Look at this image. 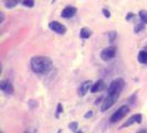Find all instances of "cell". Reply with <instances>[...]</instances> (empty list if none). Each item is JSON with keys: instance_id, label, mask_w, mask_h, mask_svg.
<instances>
[{"instance_id": "obj_11", "label": "cell", "mask_w": 147, "mask_h": 133, "mask_svg": "<svg viewBox=\"0 0 147 133\" xmlns=\"http://www.w3.org/2000/svg\"><path fill=\"white\" fill-rule=\"evenodd\" d=\"M105 88V82L103 80H97L95 83H93L92 88H91V92L92 93H96V92H100Z\"/></svg>"}, {"instance_id": "obj_8", "label": "cell", "mask_w": 147, "mask_h": 133, "mask_svg": "<svg viewBox=\"0 0 147 133\" xmlns=\"http://www.w3.org/2000/svg\"><path fill=\"white\" fill-rule=\"evenodd\" d=\"M92 86H93V84H92V81H90V80L84 81L81 86H80V89H79V94H80L81 96H84L88 92V90H91Z\"/></svg>"}, {"instance_id": "obj_14", "label": "cell", "mask_w": 147, "mask_h": 133, "mask_svg": "<svg viewBox=\"0 0 147 133\" xmlns=\"http://www.w3.org/2000/svg\"><path fill=\"white\" fill-rule=\"evenodd\" d=\"M138 14H140V18L143 23L147 24V10H140Z\"/></svg>"}, {"instance_id": "obj_10", "label": "cell", "mask_w": 147, "mask_h": 133, "mask_svg": "<svg viewBox=\"0 0 147 133\" xmlns=\"http://www.w3.org/2000/svg\"><path fill=\"white\" fill-rule=\"evenodd\" d=\"M115 101H116V99H114L113 96H107L106 98H105V100H104V102H103V104H102V107H101L102 111L109 110L111 107L114 104V102H115Z\"/></svg>"}, {"instance_id": "obj_5", "label": "cell", "mask_w": 147, "mask_h": 133, "mask_svg": "<svg viewBox=\"0 0 147 133\" xmlns=\"http://www.w3.org/2000/svg\"><path fill=\"white\" fill-rule=\"evenodd\" d=\"M49 28L53 31V32H55V33H58V35H64L66 32V27L64 24H62V23H60L58 21H51L49 23Z\"/></svg>"}, {"instance_id": "obj_1", "label": "cell", "mask_w": 147, "mask_h": 133, "mask_svg": "<svg viewBox=\"0 0 147 133\" xmlns=\"http://www.w3.org/2000/svg\"><path fill=\"white\" fill-rule=\"evenodd\" d=\"M30 66L31 70L37 74H47L51 71L52 69V61L48 57L37 56L33 57L30 60Z\"/></svg>"}, {"instance_id": "obj_3", "label": "cell", "mask_w": 147, "mask_h": 133, "mask_svg": "<svg viewBox=\"0 0 147 133\" xmlns=\"http://www.w3.org/2000/svg\"><path fill=\"white\" fill-rule=\"evenodd\" d=\"M128 111H129V107L128 105H122L121 108H118L117 110L113 113V115L111 117V123H116L119 120H122L128 113Z\"/></svg>"}, {"instance_id": "obj_19", "label": "cell", "mask_w": 147, "mask_h": 133, "mask_svg": "<svg viewBox=\"0 0 147 133\" xmlns=\"http://www.w3.org/2000/svg\"><path fill=\"white\" fill-rule=\"evenodd\" d=\"M103 14L105 17H107V18H110V11L109 10H106V9H103Z\"/></svg>"}, {"instance_id": "obj_6", "label": "cell", "mask_w": 147, "mask_h": 133, "mask_svg": "<svg viewBox=\"0 0 147 133\" xmlns=\"http://www.w3.org/2000/svg\"><path fill=\"white\" fill-rule=\"evenodd\" d=\"M0 89L2 92H5L6 94H12L15 89H13V86L11 84V82L8 81V80H2L0 82Z\"/></svg>"}, {"instance_id": "obj_18", "label": "cell", "mask_w": 147, "mask_h": 133, "mask_svg": "<svg viewBox=\"0 0 147 133\" xmlns=\"http://www.w3.org/2000/svg\"><path fill=\"white\" fill-rule=\"evenodd\" d=\"M109 36H110V41H114V39L116 38V32L115 31H111L110 33H109Z\"/></svg>"}, {"instance_id": "obj_4", "label": "cell", "mask_w": 147, "mask_h": 133, "mask_svg": "<svg viewBox=\"0 0 147 133\" xmlns=\"http://www.w3.org/2000/svg\"><path fill=\"white\" fill-rule=\"evenodd\" d=\"M116 56V48L115 47H107L101 52V59L103 61H110Z\"/></svg>"}, {"instance_id": "obj_2", "label": "cell", "mask_w": 147, "mask_h": 133, "mask_svg": "<svg viewBox=\"0 0 147 133\" xmlns=\"http://www.w3.org/2000/svg\"><path fill=\"white\" fill-rule=\"evenodd\" d=\"M124 86H125V81H124L122 78H117V79L113 80V81L110 83L109 89H107V93H109L107 96H113L114 99L117 100V98L119 96V94H121L122 90L124 89Z\"/></svg>"}, {"instance_id": "obj_15", "label": "cell", "mask_w": 147, "mask_h": 133, "mask_svg": "<svg viewBox=\"0 0 147 133\" xmlns=\"http://www.w3.org/2000/svg\"><path fill=\"white\" fill-rule=\"evenodd\" d=\"M19 1H20V0H6V6H7L8 8L15 7Z\"/></svg>"}, {"instance_id": "obj_22", "label": "cell", "mask_w": 147, "mask_h": 133, "mask_svg": "<svg viewBox=\"0 0 147 133\" xmlns=\"http://www.w3.org/2000/svg\"><path fill=\"white\" fill-rule=\"evenodd\" d=\"M137 133H147L146 130H140V131H138Z\"/></svg>"}, {"instance_id": "obj_16", "label": "cell", "mask_w": 147, "mask_h": 133, "mask_svg": "<svg viewBox=\"0 0 147 133\" xmlns=\"http://www.w3.org/2000/svg\"><path fill=\"white\" fill-rule=\"evenodd\" d=\"M22 5H23V6H26V7L32 8L33 7V5H34V1H33V0H23Z\"/></svg>"}, {"instance_id": "obj_21", "label": "cell", "mask_w": 147, "mask_h": 133, "mask_svg": "<svg viewBox=\"0 0 147 133\" xmlns=\"http://www.w3.org/2000/svg\"><path fill=\"white\" fill-rule=\"evenodd\" d=\"M91 115H92V112H88V113L85 114V118H88V117H91Z\"/></svg>"}, {"instance_id": "obj_17", "label": "cell", "mask_w": 147, "mask_h": 133, "mask_svg": "<svg viewBox=\"0 0 147 133\" xmlns=\"http://www.w3.org/2000/svg\"><path fill=\"white\" fill-rule=\"evenodd\" d=\"M69 128H70L72 131H76V130H78V123H76V122H72V123L69 124Z\"/></svg>"}, {"instance_id": "obj_9", "label": "cell", "mask_w": 147, "mask_h": 133, "mask_svg": "<svg viewBox=\"0 0 147 133\" xmlns=\"http://www.w3.org/2000/svg\"><path fill=\"white\" fill-rule=\"evenodd\" d=\"M75 14H76V8L69 6V7H65L62 10L61 16H62L63 18H66V19H67V18H72Z\"/></svg>"}, {"instance_id": "obj_23", "label": "cell", "mask_w": 147, "mask_h": 133, "mask_svg": "<svg viewBox=\"0 0 147 133\" xmlns=\"http://www.w3.org/2000/svg\"><path fill=\"white\" fill-rule=\"evenodd\" d=\"M78 133H81V132H78Z\"/></svg>"}, {"instance_id": "obj_7", "label": "cell", "mask_w": 147, "mask_h": 133, "mask_svg": "<svg viewBox=\"0 0 147 133\" xmlns=\"http://www.w3.org/2000/svg\"><path fill=\"white\" fill-rule=\"evenodd\" d=\"M142 120H143L142 114H140V113L134 114L133 117H131V118L128 119L125 123L123 124V126H122V128H127V126H132V124H135V123H142Z\"/></svg>"}, {"instance_id": "obj_12", "label": "cell", "mask_w": 147, "mask_h": 133, "mask_svg": "<svg viewBox=\"0 0 147 133\" xmlns=\"http://www.w3.org/2000/svg\"><path fill=\"white\" fill-rule=\"evenodd\" d=\"M80 37L82 39H88L91 37V31L88 28H82L81 31H80Z\"/></svg>"}, {"instance_id": "obj_20", "label": "cell", "mask_w": 147, "mask_h": 133, "mask_svg": "<svg viewBox=\"0 0 147 133\" xmlns=\"http://www.w3.org/2000/svg\"><path fill=\"white\" fill-rule=\"evenodd\" d=\"M62 112V105L61 104H59L58 105V112H57V117H59V114Z\"/></svg>"}, {"instance_id": "obj_13", "label": "cell", "mask_w": 147, "mask_h": 133, "mask_svg": "<svg viewBox=\"0 0 147 133\" xmlns=\"http://www.w3.org/2000/svg\"><path fill=\"white\" fill-rule=\"evenodd\" d=\"M138 61L140 63H147V51L143 50L138 53Z\"/></svg>"}]
</instances>
